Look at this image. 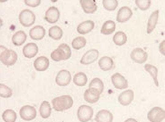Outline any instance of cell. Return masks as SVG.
Wrapping results in <instances>:
<instances>
[{
  "instance_id": "obj_1",
  "label": "cell",
  "mask_w": 165,
  "mask_h": 122,
  "mask_svg": "<svg viewBox=\"0 0 165 122\" xmlns=\"http://www.w3.org/2000/svg\"><path fill=\"white\" fill-rule=\"evenodd\" d=\"M52 103L53 108L55 110L62 111L72 106L73 100L69 95H63L53 98Z\"/></svg>"
},
{
  "instance_id": "obj_2",
  "label": "cell",
  "mask_w": 165,
  "mask_h": 122,
  "mask_svg": "<svg viewBox=\"0 0 165 122\" xmlns=\"http://www.w3.org/2000/svg\"><path fill=\"white\" fill-rule=\"evenodd\" d=\"M71 55V51L69 45L66 43H61L51 53L50 57L53 60L58 61L68 59Z\"/></svg>"
},
{
  "instance_id": "obj_3",
  "label": "cell",
  "mask_w": 165,
  "mask_h": 122,
  "mask_svg": "<svg viewBox=\"0 0 165 122\" xmlns=\"http://www.w3.org/2000/svg\"><path fill=\"white\" fill-rule=\"evenodd\" d=\"M3 50L0 53L1 61L7 66L14 64L17 60V55L16 52L14 50L8 49L4 47H3Z\"/></svg>"
},
{
  "instance_id": "obj_4",
  "label": "cell",
  "mask_w": 165,
  "mask_h": 122,
  "mask_svg": "<svg viewBox=\"0 0 165 122\" xmlns=\"http://www.w3.org/2000/svg\"><path fill=\"white\" fill-rule=\"evenodd\" d=\"M20 23L24 26L28 27L32 25L35 20V15L31 10L28 9L22 10L19 14Z\"/></svg>"
},
{
  "instance_id": "obj_5",
  "label": "cell",
  "mask_w": 165,
  "mask_h": 122,
  "mask_svg": "<svg viewBox=\"0 0 165 122\" xmlns=\"http://www.w3.org/2000/svg\"><path fill=\"white\" fill-rule=\"evenodd\" d=\"M93 114L92 107L86 105H82L78 108L77 116L81 122H87L91 119Z\"/></svg>"
},
{
  "instance_id": "obj_6",
  "label": "cell",
  "mask_w": 165,
  "mask_h": 122,
  "mask_svg": "<svg viewBox=\"0 0 165 122\" xmlns=\"http://www.w3.org/2000/svg\"><path fill=\"white\" fill-rule=\"evenodd\" d=\"M165 117V110L158 106L152 108L147 114L148 119L151 122H163Z\"/></svg>"
},
{
  "instance_id": "obj_7",
  "label": "cell",
  "mask_w": 165,
  "mask_h": 122,
  "mask_svg": "<svg viewBox=\"0 0 165 122\" xmlns=\"http://www.w3.org/2000/svg\"><path fill=\"white\" fill-rule=\"evenodd\" d=\"M21 118L26 121H30L34 119L36 116V111L33 106L25 105L22 106L19 111Z\"/></svg>"
},
{
  "instance_id": "obj_8",
  "label": "cell",
  "mask_w": 165,
  "mask_h": 122,
  "mask_svg": "<svg viewBox=\"0 0 165 122\" xmlns=\"http://www.w3.org/2000/svg\"><path fill=\"white\" fill-rule=\"evenodd\" d=\"M72 77L70 72L65 69L60 71L55 78V82L60 86H65L70 82Z\"/></svg>"
},
{
  "instance_id": "obj_9",
  "label": "cell",
  "mask_w": 165,
  "mask_h": 122,
  "mask_svg": "<svg viewBox=\"0 0 165 122\" xmlns=\"http://www.w3.org/2000/svg\"><path fill=\"white\" fill-rule=\"evenodd\" d=\"M148 54L142 49L136 48L131 51L130 57L134 62L139 64L145 62L147 59Z\"/></svg>"
},
{
  "instance_id": "obj_10",
  "label": "cell",
  "mask_w": 165,
  "mask_h": 122,
  "mask_svg": "<svg viewBox=\"0 0 165 122\" xmlns=\"http://www.w3.org/2000/svg\"><path fill=\"white\" fill-rule=\"evenodd\" d=\"M111 79L116 88L122 89L128 87L127 80L119 73H116L113 74L111 77Z\"/></svg>"
},
{
  "instance_id": "obj_11",
  "label": "cell",
  "mask_w": 165,
  "mask_h": 122,
  "mask_svg": "<svg viewBox=\"0 0 165 122\" xmlns=\"http://www.w3.org/2000/svg\"><path fill=\"white\" fill-rule=\"evenodd\" d=\"M99 55V52L97 50H90L83 54L80 61V63L83 64H91L97 59Z\"/></svg>"
},
{
  "instance_id": "obj_12",
  "label": "cell",
  "mask_w": 165,
  "mask_h": 122,
  "mask_svg": "<svg viewBox=\"0 0 165 122\" xmlns=\"http://www.w3.org/2000/svg\"><path fill=\"white\" fill-rule=\"evenodd\" d=\"M60 12L58 8L55 6H51L45 12V19L49 23H53L59 19Z\"/></svg>"
},
{
  "instance_id": "obj_13",
  "label": "cell",
  "mask_w": 165,
  "mask_h": 122,
  "mask_svg": "<svg viewBox=\"0 0 165 122\" xmlns=\"http://www.w3.org/2000/svg\"><path fill=\"white\" fill-rule=\"evenodd\" d=\"M133 15L131 9L127 6H123L118 10L116 17V20L120 23H123L128 21Z\"/></svg>"
},
{
  "instance_id": "obj_14",
  "label": "cell",
  "mask_w": 165,
  "mask_h": 122,
  "mask_svg": "<svg viewBox=\"0 0 165 122\" xmlns=\"http://www.w3.org/2000/svg\"><path fill=\"white\" fill-rule=\"evenodd\" d=\"M134 94L131 89H128L121 93L118 96L119 102L123 106L130 104L134 98Z\"/></svg>"
},
{
  "instance_id": "obj_15",
  "label": "cell",
  "mask_w": 165,
  "mask_h": 122,
  "mask_svg": "<svg viewBox=\"0 0 165 122\" xmlns=\"http://www.w3.org/2000/svg\"><path fill=\"white\" fill-rule=\"evenodd\" d=\"M100 94L97 89L89 88L85 91L84 94V99L89 103H95L99 99Z\"/></svg>"
},
{
  "instance_id": "obj_16",
  "label": "cell",
  "mask_w": 165,
  "mask_h": 122,
  "mask_svg": "<svg viewBox=\"0 0 165 122\" xmlns=\"http://www.w3.org/2000/svg\"><path fill=\"white\" fill-rule=\"evenodd\" d=\"M98 63L101 69L104 71L112 70L115 68V64L113 59L109 57H101L99 60Z\"/></svg>"
},
{
  "instance_id": "obj_17",
  "label": "cell",
  "mask_w": 165,
  "mask_h": 122,
  "mask_svg": "<svg viewBox=\"0 0 165 122\" xmlns=\"http://www.w3.org/2000/svg\"><path fill=\"white\" fill-rule=\"evenodd\" d=\"M38 51V47L36 44L31 42L26 44L23 49L24 56L27 58H31L35 57Z\"/></svg>"
},
{
  "instance_id": "obj_18",
  "label": "cell",
  "mask_w": 165,
  "mask_h": 122,
  "mask_svg": "<svg viewBox=\"0 0 165 122\" xmlns=\"http://www.w3.org/2000/svg\"><path fill=\"white\" fill-rule=\"evenodd\" d=\"M49 65L48 58L43 56L37 57L34 62V66L35 69L38 71H43L46 70Z\"/></svg>"
},
{
  "instance_id": "obj_19",
  "label": "cell",
  "mask_w": 165,
  "mask_h": 122,
  "mask_svg": "<svg viewBox=\"0 0 165 122\" xmlns=\"http://www.w3.org/2000/svg\"><path fill=\"white\" fill-rule=\"evenodd\" d=\"M46 34V30L42 26L37 25L31 28L29 34L31 38L35 40L42 39Z\"/></svg>"
},
{
  "instance_id": "obj_20",
  "label": "cell",
  "mask_w": 165,
  "mask_h": 122,
  "mask_svg": "<svg viewBox=\"0 0 165 122\" xmlns=\"http://www.w3.org/2000/svg\"><path fill=\"white\" fill-rule=\"evenodd\" d=\"M94 119L96 122H112L113 115L109 111L101 110L96 114Z\"/></svg>"
},
{
  "instance_id": "obj_21",
  "label": "cell",
  "mask_w": 165,
  "mask_h": 122,
  "mask_svg": "<svg viewBox=\"0 0 165 122\" xmlns=\"http://www.w3.org/2000/svg\"><path fill=\"white\" fill-rule=\"evenodd\" d=\"M94 23L91 20L83 21L79 24L77 31L81 34H84L90 32L94 27Z\"/></svg>"
},
{
  "instance_id": "obj_22",
  "label": "cell",
  "mask_w": 165,
  "mask_h": 122,
  "mask_svg": "<svg viewBox=\"0 0 165 122\" xmlns=\"http://www.w3.org/2000/svg\"><path fill=\"white\" fill-rule=\"evenodd\" d=\"M79 2L83 11L86 13H93L97 10V6L95 0H80Z\"/></svg>"
},
{
  "instance_id": "obj_23",
  "label": "cell",
  "mask_w": 165,
  "mask_h": 122,
  "mask_svg": "<svg viewBox=\"0 0 165 122\" xmlns=\"http://www.w3.org/2000/svg\"><path fill=\"white\" fill-rule=\"evenodd\" d=\"M159 10H157L153 12L150 15L148 22L147 33H150L153 30L158 20Z\"/></svg>"
},
{
  "instance_id": "obj_24",
  "label": "cell",
  "mask_w": 165,
  "mask_h": 122,
  "mask_svg": "<svg viewBox=\"0 0 165 122\" xmlns=\"http://www.w3.org/2000/svg\"><path fill=\"white\" fill-rule=\"evenodd\" d=\"M27 38V35L23 30H20L16 32L13 36L12 41L16 46H20L24 43Z\"/></svg>"
},
{
  "instance_id": "obj_25",
  "label": "cell",
  "mask_w": 165,
  "mask_h": 122,
  "mask_svg": "<svg viewBox=\"0 0 165 122\" xmlns=\"http://www.w3.org/2000/svg\"><path fill=\"white\" fill-rule=\"evenodd\" d=\"M116 23L112 20L105 21L103 24L101 32L104 35H109L113 33L115 30Z\"/></svg>"
},
{
  "instance_id": "obj_26",
  "label": "cell",
  "mask_w": 165,
  "mask_h": 122,
  "mask_svg": "<svg viewBox=\"0 0 165 122\" xmlns=\"http://www.w3.org/2000/svg\"><path fill=\"white\" fill-rule=\"evenodd\" d=\"M51 111L52 109L49 103L46 101H43L39 108L40 116L43 118H48L50 116Z\"/></svg>"
},
{
  "instance_id": "obj_27",
  "label": "cell",
  "mask_w": 165,
  "mask_h": 122,
  "mask_svg": "<svg viewBox=\"0 0 165 122\" xmlns=\"http://www.w3.org/2000/svg\"><path fill=\"white\" fill-rule=\"evenodd\" d=\"M87 82V78L84 73L80 72L76 73L74 76L73 82L76 85L85 86Z\"/></svg>"
},
{
  "instance_id": "obj_28",
  "label": "cell",
  "mask_w": 165,
  "mask_h": 122,
  "mask_svg": "<svg viewBox=\"0 0 165 122\" xmlns=\"http://www.w3.org/2000/svg\"><path fill=\"white\" fill-rule=\"evenodd\" d=\"M62 29L57 26H54L51 27L49 30V36L55 40L60 39L63 36Z\"/></svg>"
},
{
  "instance_id": "obj_29",
  "label": "cell",
  "mask_w": 165,
  "mask_h": 122,
  "mask_svg": "<svg viewBox=\"0 0 165 122\" xmlns=\"http://www.w3.org/2000/svg\"><path fill=\"white\" fill-rule=\"evenodd\" d=\"M127 37L123 32L119 31L116 32L113 37V40L116 45L121 46L127 42Z\"/></svg>"
},
{
  "instance_id": "obj_30",
  "label": "cell",
  "mask_w": 165,
  "mask_h": 122,
  "mask_svg": "<svg viewBox=\"0 0 165 122\" xmlns=\"http://www.w3.org/2000/svg\"><path fill=\"white\" fill-rule=\"evenodd\" d=\"M145 70L148 72L153 78L155 85L159 86L157 78L158 70L154 66L150 64H145L144 66Z\"/></svg>"
},
{
  "instance_id": "obj_31",
  "label": "cell",
  "mask_w": 165,
  "mask_h": 122,
  "mask_svg": "<svg viewBox=\"0 0 165 122\" xmlns=\"http://www.w3.org/2000/svg\"><path fill=\"white\" fill-rule=\"evenodd\" d=\"M2 117L5 122H15L16 119V114L13 110H6L2 113Z\"/></svg>"
},
{
  "instance_id": "obj_32",
  "label": "cell",
  "mask_w": 165,
  "mask_h": 122,
  "mask_svg": "<svg viewBox=\"0 0 165 122\" xmlns=\"http://www.w3.org/2000/svg\"><path fill=\"white\" fill-rule=\"evenodd\" d=\"M89 88L96 89L101 94L104 90V83L100 79L95 78L91 81L89 84Z\"/></svg>"
},
{
  "instance_id": "obj_33",
  "label": "cell",
  "mask_w": 165,
  "mask_h": 122,
  "mask_svg": "<svg viewBox=\"0 0 165 122\" xmlns=\"http://www.w3.org/2000/svg\"><path fill=\"white\" fill-rule=\"evenodd\" d=\"M86 44V39L82 36H79L74 39L72 43L73 48L76 50H79L84 47Z\"/></svg>"
},
{
  "instance_id": "obj_34",
  "label": "cell",
  "mask_w": 165,
  "mask_h": 122,
  "mask_svg": "<svg viewBox=\"0 0 165 122\" xmlns=\"http://www.w3.org/2000/svg\"><path fill=\"white\" fill-rule=\"evenodd\" d=\"M0 96L4 98L11 97L12 95V90L9 87L4 84H0Z\"/></svg>"
},
{
  "instance_id": "obj_35",
  "label": "cell",
  "mask_w": 165,
  "mask_h": 122,
  "mask_svg": "<svg viewBox=\"0 0 165 122\" xmlns=\"http://www.w3.org/2000/svg\"><path fill=\"white\" fill-rule=\"evenodd\" d=\"M102 4L104 7L108 10L112 11L115 10L118 6L117 0H103Z\"/></svg>"
},
{
  "instance_id": "obj_36",
  "label": "cell",
  "mask_w": 165,
  "mask_h": 122,
  "mask_svg": "<svg viewBox=\"0 0 165 122\" xmlns=\"http://www.w3.org/2000/svg\"><path fill=\"white\" fill-rule=\"evenodd\" d=\"M136 5L141 9L145 10L148 9L151 5V0H139L135 1Z\"/></svg>"
},
{
  "instance_id": "obj_37",
  "label": "cell",
  "mask_w": 165,
  "mask_h": 122,
  "mask_svg": "<svg viewBox=\"0 0 165 122\" xmlns=\"http://www.w3.org/2000/svg\"><path fill=\"white\" fill-rule=\"evenodd\" d=\"M25 4L27 5L32 7H36L40 3L41 0H25L24 1Z\"/></svg>"
},
{
  "instance_id": "obj_38",
  "label": "cell",
  "mask_w": 165,
  "mask_h": 122,
  "mask_svg": "<svg viewBox=\"0 0 165 122\" xmlns=\"http://www.w3.org/2000/svg\"><path fill=\"white\" fill-rule=\"evenodd\" d=\"M160 51V52L163 54H165V41L164 40L161 43H160L159 47Z\"/></svg>"
},
{
  "instance_id": "obj_39",
  "label": "cell",
  "mask_w": 165,
  "mask_h": 122,
  "mask_svg": "<svg viewBox=\"0 0 165 122\" xmlns=\"http://www.w3.org/2000/svg\"><path fill=\"white\" fill-rule=\"evenodd\" d=\"M124 122H138L134 118H129L126 120Z\"/></svg>"
}]
</instances>
